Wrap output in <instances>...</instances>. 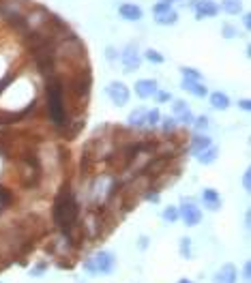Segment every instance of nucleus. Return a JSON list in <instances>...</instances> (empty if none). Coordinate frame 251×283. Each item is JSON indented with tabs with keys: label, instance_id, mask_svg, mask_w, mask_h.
Listing matches in <instances>:
<instances>
[{
	"label": "nucleus",
	"instance_id": "1",
	"mask_svg": "<svg viewBox=\"0 0 251 283\" xmlns=\"http://www.w3.org/2000/svg\"><path fill=\"white\" fill-rule=\"evenodd\" d=\"M76 219H78V202H76V197H73L71 189L65 187L54 202V221L58 227L69 232V227L76 223Z\"/></svg>",
	"mask_w": 251,
	"mask_h": 283
},
{
	"label": "nucleus",
	"instance_id": "2",
	"mask_svg": "<svg viewBox=\"0 0 251 283\" xmlns=\"http://www.w3.org/2000/svg\"><path fill=\"white\" fill-rule=\"evenodd\" d=\"M47 103H49V116L54 124H65V106H62V88L56 80H49L47 84Z\"/></svg>",
	"mask_w": 251,
	"mask_h": 283
},
{
	"label": "nucleus",
	"instance_id": "3",
	"mask_svg": "<svg viewBox=\"0 0 251 283\" xmlns=\"http://www.w3.org/2000/svg\"><path fill=\"white\" fill-rule=\"evenodd\" d=\"M114 264H116V260H114L110 251H99V253H95V258H90L84 264V268L88 272H103V275H108V272L114 270Z\"/></svg>",
	"mask_w": 251,
	"mask_h": 283
},
{
	"label": "nucleus",
	"instance_id": "4",
	"mask_svg": "<svg viewBox=\"0 0 251 283\" xmlns=\"http://www.w3.org/2000/svg\"><path fill=\"white\" fill-rule=\"evenodd\" d=\"M108 97L112 99L114 106H127L129 103V88L122 82H112L108 86Z\"/></svg>",
	"mask_w": 251,
	"mask_h": 283
},
{
	"label": "nucleus",
	"instance_id": "5",
	"mask_svg": "<svg viewBox=\"0 0 251 283\" xmlns=\"http://www.w3.org/2000/svg\"><path fill=\"white\" fill-rule=\"evenodd\" d=\"M120 60H122V65H124V73H131L140 67V54H138V45L135 43H129L127 47L122 49V54H120Z\"/></svg>",
	"mask_w": 251,
	"mask_h": 283
},
{
	"label": "nucleus",
	"instance_id": "6",
	"mask_svg": "<svg viewBox=\"0 0 251 283\" xmlns=\"http://www.w3.org/2000/svg\"><path fill=\"white\" fill-rule=\"evenodd\" d=\"M179 217H183V221L187 223V225H197L202 221V211L197 208L193 202H183V208H181V213H179Z\"/></svg>",
	"mask_w": 251,
	"mask_h": 283
},
{
	"label": "nucleus",
	"instance_id": "7",
	"mask_svg": "<svg viewBox=\"0 0 251 283\" xmlns=\"http://www.w3.org/2000/svg\"><path fill=\"white\" fill-rule=\"evenodd\" d=\"M118 13H120L122 19H127V22H140V19L144 17V11L135 3H122L118 7Z\"/></svg>",
	"mask_w": 251,
	"mask_h": 283
},
{
	"label": "nucleus",
	"instance_id": "8",
	"mask_svg": "<svg viewBox=\"0 0 251 283\" xmlns=\"http://www.w3.org/2000/svg\"><path fill=\"white\" fill-rule=\"evenodd\" d=\"M219 13V7L213 0H197L195 5V17L197 19H204V17H215Z\"/></svg>",
	"mask_w": 251,
	"mask_h": 283
},
{
	"label": "nucleus",
	"instance_id": "9",
	"mask_svg": "<svg viewBox=\"0 0 251 283\" xmlns=\"http://www.w3.org/2000/svg\"><path fill=\"white\" fill-rule=\"evenodd\" d=\"M157 92V82L155 80H138L135 82V94L140 99H148V97H155Z\"/></svg>",
	"mask_w": 251,
	"mask_h": 283
},
{
	"label": "nucleus",
	"instance_id": "10",
	"mask_svg": "<svg viewBox=\"0 0 251 283\" xmlns=\"http://www.w3.org/2000/svg\"><path fill=\"white\" fill-rule=\"evenodd\" d=\"M174 118H179L183 124H193V114L185 101H174Z\"/></svg>",
	"mask_w": 251,
	"mask_h": 283
},
{
	"label": "nucleus",
	"instance_id": "11",
	"mask_svg": "<svg viewBox=\"0 0 251 283\" xmlns=\"http://www.w3.org/2000/svg\"><path fill=\"white\" fill-rule=\"evenodd\" d=\"M236 268L232 264H225L221 270L215 275V283H236Z\"/></svg>",
	"mask_w": 251,
	"mask_h": 283
},
{
	"label": "nucleus",
	"instance_id": "12",
	"mask_svg": "<svg viewBox=\"0 0 251 283\" xmlns=\"http://www.w3.org/2000/svg\"><path fill=\"white\" fill-rule=\"evenodd\" d=\"M202 200H204V204L208 208H211V211H219V208H221V197H219V193L215 191V189H204Z\"/></svg>",
	"mask_w": 251,
	"mask_h": 283
},
{
	"label": "nucleus",
	"instance_id": "13",
	"mask_svg": "<svg viewBox=\"0 0 251 283\" xmlns=\"http://www.w3.org/2000/svg\"><path fill=\"white\" fill-rule=\"evenodd\" d=\"M183 88H185L187 92H191L193 97H200V99H204L206 94H208V88L202 86V84L195 82V80H183Z\"/></svg>",
	"mask_w": 251,
	"mask_h": 283
},
{
	"label": "nucleus",
	"instance_id": "14",
	"mask_svg": "<svg viewBox=\"0 0 251 283\" xmlns=\"http://www.w3.org/2000/svg\"><path fill=\"white\" fill-rule=\"evenodd\" d=\"M208 146H213V142H211V138H208V135H195L193 142H191V152L193 155H200L202 150L208 148Z\"/></svg>",
	"mask_w": 251,
	"mask_h": 283
},
{
	"label": "nucleus",
	"instance_id": "15",
	"mask_svg": "<svg viewBox=\"0 0 251 283\" xmlns=\"http://www.w3.org/2000/svg\"><path fill=\"white\" fill-rule=\"evenodd\" d=\"M176 22H179V13L174 11V9H170V11H163L157 15V24L159 26H174Z\"/></svg>",
	"mask_w": 251,
	"mask_h": 283
},
{
	"label": "nucleus",
	"instance_id": "16",
	"mask_svg": "<svg viewBox=\"0 0 251 283\" xmlns=\"http://www.w3.org/2000/svg\"><path fill=\"white\" fill-rule=\"evenodd\" d=\"M211 106L215 110H228L230 108V99L225 92H213L211 94Z\"/></svg>",
	"mask_w": 251,
	"mask_h": 283
},
{
	"label": "nucleus",
	"instance_id": "17",
	"mask_svg": "<svg viewBox=\"0 0 251 283\" xmlns=\"http://www.w3.org/2000/svg\"><path fill=\"white\" fill-rule=\"evenodd\" d=\"M221 9L228 15H238L243 11V3L240 0H221Z\"/></svg>",
	"mask_w": 251,
	"mask_h": 283
},
{
	"label": "nucleus",
	"instance_id": "18",
	"mask_svg": "<svg viewBox=\"0 0 251 283\" xmlns=\"http://www.w3.org/2000/svg\"><path fill=\"white\" fill-rule=\"evenodd\" d=\"M217 155H219V150L215 148V146H208L206 150H202L200 155H197V161H200V163H204V165H211V163H215Z\"/></svg>",
	"mask_w": 251,
	"mask_h": 283
},
{
	"label": "nucleus",
	"instance_id": "19",
	"mask_svg": "<svg viewBox=\"0 0 251 283\" xmlns=\"http://www.w3.org/2000/svg\"><path fill=\"white\" fill-rule=\"evenodd\" d=\"M144 120H146V110L144 108H138L135 112L129 114V124H131V127H142Z\"/></svg>",
	"mask_w": 251,
	"mask_h": 283
},
{
	"label": "nucleus",
	"instance_id": "20",
	"mask_svg": "<svg viewBox=\"0 0 251 283\" xmlns=\"http://www.w3.org/2000/svg\"><path fill=\"white\" fill-rule=\"evenodd\" d=\"M159 120H161V114H159V110H146V120H144V124H148V127H157L159 124Z\"/></svg>",
	"mask_w": 251,
	"mask_h": 283
},
{
	"label": "nucleus",
	"instance_id": "21",
	"mask_svg": "<svg viewBox=\"0 0 251 283\" xmlns=\"http://www.w3.org/2000/svg\"><path fill=\"white\" fill-rule=\"evenodd\" d=\"M174 3H176V0H159V3H157V5L153 7V13H155V15H159V13H163V11H170Z\"/></svg>",
	"mask_w": 251,
	"mask_h": 283
},
{
	"label": "nucleus",
	"instance_id": "22",
	"mask_svg": "<svg viewBox=\"0 0 251 283\" xmlns=\"http://www.w3.org/2000/svg\"><path fill=\"white\" fill-rule=\"evenodd\" d=\"M181 73H183L185 80H195V82L202 80V73L195 71V69H191V67H181Z\"/></svg>",
	"mask_w": 251,
	"mask_h": 283
},
{
	"label": "nucleus",
	"instance_id": "23",
	"mask_svg": "<svg viewBox=\"0 0 251 283\" xmlns=\"http://www.w3.org/2000/svg\"><path fill=\"white\" fill-rule=\"evenodd\" d=\"M144 56H146V60L155 62V65H161V62H163V56H161L157 49H146V52H144Z\"/></svg>",
	"mask_w": 251,
	"mask_h": 283
},
{
	"label": "nucleus",
	"instance_id": "24",
	"mask_svg": "<svg viewBox=\"0 0 251 283\" xmlns=\"http://www.w3.org/2000/svg\"><path fill=\"white\" fill-rule=\"evenodd\" d=\"M163 219H165V221H176V219H179V211H176L174 206L165 208V211H163Z\"/></svg>",
	"mask_w": 251,
	"mask_h": 283
},
{
	"label": "nucleus",
	"instance_id": "25",
	"mask_svg": "<svg viewBox=\"0 0 251 283\" xmlns=\"http://www.w3.org/2000/svg\"><path fill=\"white\" fill-rule=\"evenodd\" d=\"M181 253H183V258H189L191 255V240L189 238H183L181 240Z\"/></svg>",
	"mask_w": 251,
	"mask_h": 283
},
{
	"label": "nucleus",
	"instance_id": "26",
	"mask_svg": "<svg viewBox=\"0 0 251 283\" xmlns=\"http://www.w3.org/2000/svg\"><path fill=\"white\" fill-rule=\"evenodd\" d=\"M193 124L197 131H206L208 129V118L206 116H200V118H193Z\"/></svg>",
	"mask_w": 251,
	"mask_h": 283
},
{
	"label": "nucleus",
	"instance_id": "27",
	"mask_svg": "<svg viewBox=\"0 0 251 283\" xmlns=\"http://www.w3.org/2000/svg\"><path fill=\"white\" fill-rule=\"evenodd\" d=\"M163 131H174V127H176V118L174 116H167V118H163Z\"/></svg>",
	"mask_w": 251,
	"mask_h": 283
},
{
	"label": "nucleus",
	"instance_id": "28",
	"mask_svg": "<svg viewBox=\"0 0 251 283\" xmlns=\"http://www.w3.org/2000/svg\"><path fill=\"white\" fill-rule=\"evenodd\" d=\"M221 30H223V37H225V39H234V37L238 35V33H236V28H234V26H230V24H225Z\"/></svg>",
	"mask_w": 251,
	"mask_h": 283
},
{
	"label": "nucleus",
	"instance_id": "29",
	"mask_svg": "<svg viewBox=\"0 0 251 283\" xmlns=\"http://www.w3.org/2000/svg\"><path fill=\"white\" fill-rule=\"evenodd\" d=\"M106 56H108V60H112V62H114V60L118 58V52L114 49V47H108V49H106Z\"/></svg>",
	"mask_w": 251,
	"mask_h": 283
},
{
	"label": "nucleus",
	"instance_id": "30",
	"mask_svg": "<svg viewBox=\"0 0 251 283\" xmlns=\"http://www.w3.org/2000/svg\"><path fill=\"white\" fill-rule=\"evenodd\" d=\"M243 187L247 189V191L251 189V172H249V170H247V172H245V176H243Z\"/></svg>",
	"mask_w": 251,
	"mask_h": 283
},
{
	"label": "nucleus",
	"instance_id": "31",
	"mask_svg": "<svg viewBox=\"0 0 251 283\" xmlns=\"http://www.w3.org/2000/svg\"><path fill=\"white\" fill-rule=\"evenodd\" d=\"M243 279H245V281H249V279H251V264H249V262H247L245 268H243Z\"/></svg>",
	"mask_w": 251,
	"mask_h": 283
},
{
	"label": "nucleus",
	"instance_id": "32",
	"mask_svg": "<svg viewBox=\"0 0 251 283\" xmlns=\"http://www.w3.org/2000/svg\"><path fill=\"white\" fill-rule=\"evenodd\" d=\"M238 106H240V110L249 112V110H251V101H249V99H243V101H238Z\"/></svg>",
	"mask_w": 251,
	"mask_h": 283
},
{
	"label": "nucleus",
	"instance_id": "33",
	"mask_svg": "<svg viewBox=\"0 0 251 283\" xmlns=\"http://www.w3.org/2000/svg\"><path fill=\"white\" fill-rule=\"evenodd\" d=\"M155 94H157V99H159L161 103H163V101H170V94H167V92H159V90H157Z\"/></svg>",
	"mask_w": 251,
	"mask_h": 283
},
{
	"label": "nucleus",
	"instance_id": "34",
	"mask_svg": "<svg viewBox=\"0 0 251 283\" xmlns=\"http://www.w3.org/2000/svg\"><path fill=\"white\" fill-rule=\"evenodd\" d=\"M243 24H245V28H251V15L249 13L243 15Z\"/></svg>",
	"mask_w": 251,
	"mask_h": 283
},
{
	"label": "nucleus",
	"instance_id": "35",
	"mask_svg": "<svg viewBox=\"0 0 251 283\" xmlns=\"http://www.w3.org/2000/svg\"><path fill=\"white\" fill-rule=\"evenodd\" d=\"M146 247H148V238L142 236V238H140V249H146Z\"/></svg>",
	"mask_w": 251,
	"mask_h": 283
},
{
	"label": "nucleus",
	"instance_id": "36",
	"mask_svg": "<svg viewBox=\"0 0 251 283\" xmlns=\"http://www.w3.org/2000/svg\"><path fill=\"white\" fill-rule=\"evenodd\" d=\"M148 200H150V202H159V195H157V193H150Z\"/></svg>",
	"mask_w": 251,
	"mask_h": 283
},
{
	"label": "nucleus",
	"instance_id": "37",
	"mask_svg": "<svg viewBox=\"0 0 251 283\" xmlns=\"http://www.w3.org/2000/svg\"><path fill=\"white\" fill-rule=\"evenodd\" d=\"M179 283H193V281H189V279H181Z\"/></svg>",
	"mask_w": 251,
	"mask_h": 283
}]
</instances>
